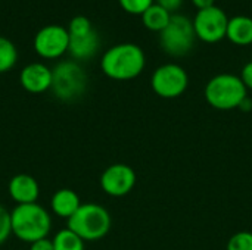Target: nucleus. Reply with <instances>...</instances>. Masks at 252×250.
Wrapping results in <instances>:
<instances>
[{"instance_id": "a878e982", "label": "nucleus", "mask_w": 252, "mask_h": 250, "mask_svg": "<svg viewBox=\"0 0 252 250\" xmlns=\"http://www.w3.org/2000/svg\"><path fill=\"white\" fill-rule=\"evenodd\" d=\"M192 3L195 4V7L198 10H202V9H208V7L216 6V0H192Z\"/></svg>"}, {"instance_id": "393cba45", "label": "nucleus", "mask_w": 252, "mask_h": 250, "mask_svg": "<svg viewBox=\"0 0 252 250\" xmlns=\"http://www.w3.org/2000/svg\"><path fill=\"white\" fill-rule=\"evenodd\" d=\"M28 250H55L53 249V242L49 240L47 237L46 239H40L34 243L30 245V249Z\"/></svg>"}, {"instance_id": "ddd939ff", "label": "nucleus", "mask_w": 252, "mask_h": 250, "mask_svg": "<svg viewBox=\"0 0 252 250\" xmlns=\"http://www.w3.org/2000/svg\"><path fill=\"white\" fill-rule=\"evenodd\" d=\"M100 46L99 34L93 29L86 35H69V47L68 52L75 60H87L93 57Z\"/></svg>"}, {"instance_id": "dca6fc26", "label": "nucleus", "mask_w": 252, "mask_h": 250, "mask_svg": "<svg viewBox=\"0 0 252 250\" xmlns=\"http://www.w3.org/2000/svg\"><path fill=\"white\" fill-rule=\"evenodd\" d=\"M171 15L168 10H165L162 6L154 3L143 15H142V22L143 25L149 29V31H155V32H161L170 22Z\"/></svg>"}, {"instance_id": "423d86ee", "label": "nucleus", "mask_w": 252, "mask_h": 250, "mask_svg": "<svg viewBox=\"0 0 252 250\" xmlns=\"http://www.w3.org/2000/svg\"><path fill=\"white\" fill-rule=\"evenodd\" d=\"M196 34L193 29V22L185 15L174 13L168 25L159 32V44L162 50L173 56H186L195 46Z\"/></svg>"}, {"instance_id": "6ab92c4d", "label": "nucleus", "mask_w": 252, "mask_h": 250, "mask_svg": "<svg viewBox=\"0 0 252 250\" xmlns=\"http://www.w3.org/2000/svg\"><path fill=\"white\" fill-rule=\"evenodd\" d=\"M93 25H92V21L84 16V15H77L74 16L71 21H69V25H68V32L69 35H86L89 34L90 31H93Z\"/></svg>"}, {"instance_id": "1a4fd4ad", "label": "nucleus", "mask_w": 252, "mask_h": 250, "mask_svg": "<svg viewBox=\"0 0 252 250\" xmlns=\"http://www.w3.org/2000/svg\"><path fill=\"white\" fill-rule=\"evenodd\" d=\"M35 53L43 59H58L68 52L69 32L68 28L50 24L37 31L32 41Z\"/></svg>"}, {"instance_id": "4be33fe9", "label": "nucleus", "mask_w": 252, "mask_h": 250, "mask_svg": "<svg viewBox=\"0 0 252 250\" xmlns=\"http://www.w3.org/2000/svg\"><path fill=\"white\" fill-rule=\"evenodd\" d=\"M12 234L10 228V212L0 205V246L7 242Z\"/></svg>"}, {"instance_id": "39448f33", "label": "nucleus", "mask_w": 252, "mask_h": 250, "mask_svg": "<svg viewBox=\"0 0 252 250\" xmlns=\"http://www.w3.org/2000/svg\"><path fill=\"white\" fill-rule=\"evenodd\" d=\"M87 88V74L77 60H62L52 69L53 96L62 102L80 99Z\"/></svg>"}, {"instance_id": "9d476101", "label": "nucleus", "mask_w": 252, "mask_h": 250, "mask_svg": "<svg viewBox=\"0 0 252 250\" xmlns=\"http://www.w3.org/2000/svg\"><path fill=\"white\" fill-rule=\"evenodd\" d=\"M137 177L134 169L126 164H114L100 175L102 190L112 197H123L128 194L134 189Z\"/></svg>"}, {"instance_id": "f3484780", "label": "nucleus", "mask_w": 252, "mask_h": 250, "mask_svg": "<svg viewBox=\"0 0 252 250\" xmlns=\"http://www.w3.org/2000/svg\"><path fill=\"white\" fill-rule=\"evenodd\" d=\"M52 242L55 250H84V240L68 227L58 231Z\"/></svg>"}, {"instance_id": "6e6552de", "label": "nucleus", "mask_w": 252, "mask_h": 250, "mask_svg": "<svg viewBox=\"0 0 252 250\" xmlns=\"http://www.w3.org/2000/svg\"><path fill=\"white\" fill-rule=\"evenodd\" d=\"M192 22L196 38L204 43L213 44L221 41L226 37L229 18L221 7L213 6L208 9L198 10Z\"/></svg>"}, {"instance_id": "a211bd4d", "label": "nucleus", "mask_w": 252, "mask_h": 250, "mask_svg": "<svg viewBox=\"0 0 252 250\" xmlns=\"http://www.w3.org/2000/svg\"><path fill=\"white\" fill-rule=\"evenodd\" d=\"M18 62V50L12 40L0 35V74L10 71Z\"/></svg>"}, {"instance_id": "2eb2a0df", "label": "nucleus", "mask_w": 252, "mask_h": 250, "mask_svg": "<svg viewBox=\"0 0 252 250\" xmlns=\"http://www.w3.org/2000/svg\"><path fill=\"white\" fill-rule=\"evenodd\" d=\"M226 38L241 47L252 44V18L247 15H236L229 18Z\"/></svg>"}, {"instance_id": "f257e3e1", "label": "nucleus", "mask_w": 252, "mask_h": 250, "mask_svg": "<svg viewBox=\"0 0 252 250\" xmlns=\"http://www.w3.org/2000/svg\"><path fill=\"white\" fill-rule=\"evenodd\" d=\"M146 65L142 47L134 43H120L109 47L100 59V68L106 77L115 81H130L137 78Z\"/></svg>"}, {"instance_id": "20e7f679", "label": "nucleus", "mask_w": 252, "mask_h": 250, "mask_svg": "<svg viewBox=\"0 0 252 250\" xmlns=\"http://www.w3.org/2000/svg\"><path fill=\"white\" fill-rule=\"evenodd\" d=\"M112 225L111 214L97 203H83L68 220V228L84 242H97L103 239Z\"/></svg>"}, {"instance_id": "4468645a", "label": "nucleus", "mask_w": 252, "mask_h": 250, "mask_svg": "<svg viewBox=\"0 0 252 250\" xmlns=\"http://www.w3.org/2000/svg\"><path fill=\"white\" fill-rule=\"evenodd\" d=\"M83 203L80 200V196L71 189H61V190L55 192L50 199L52 212L56 217L65 218V220H69L78 211V208Z\"/></svg>"}, {"instance_id": "b1692460", "label": "nucleus", "mask_w": 252, "mask_h": 250, "mask_svg": "<svg viewBox=\"0 0 252 250\" xmlns=\"http://www.w3.org/2000/svg\"><path fill=\"white\" fill-rule=\"evenodd\" d=\"M155 3L159 4V6H162L165 10H168L170 13L174 15V12L179 10V7L182 6L183 0H155Z\"/></svg>"}, {"instance_id": "0eeeda50", "label": "nucleus", "mask_w": 252, "mask_h": 250, "mask_svg": "<svg viewBox=\"0 0 252 250\" xmlns=\"http://www.w3.org/2000/svg\"><path fill=\"white\" fill-rule=\"evenodd\" d=\"M151 85L157 96L162 99H176L186 91L189 85V77L185 68L180 65L164 63L154 71Z\"/></svg>"}, {"instance_id": "7ed1b4c3", "label": "nucleus", "mask_w": 252, "mask_h": 250, "mask_svg": "<svg viewBox=\"0 0 252 250\" xmlns=\"http://www.w3.org/2000/svg\"><path fill=\"white\" fill-rule=\"evenodd\" d=\"M205 99L208 105L219 111H232L239 108L248 97V90L239 75L219 74L205 85Z\"/></svg>"}, {"instance_id": "412c9836", "label": "nucleus", "mask_w": 252, "mask_h": 250, "mask_svg": "<svg viewBox=\"0 0 252 250\" xmlns=\"http://www.w3.org/2000/svg\"><path fill=\"white\" fill-rule=\"evenodd\" d=\"M118 3L127 13L142 16L155 3V0H118Z\"/></svg>"}, {"instance_id": "5701e85b", "label": "nucleus", "mask_w": 252, "mask_h": 250, "mask_svg": "<svg viewBox=\"0 0 252 250\" xmlns=\"http://www.w3.org/2000/svg\"><path fill=\"white\" fill-rule=\"evenodd\" d=\"M239 77H241L242 83L245 84L247 90H252V60L242 68V72Z\"/></svg>"}, {"instance_id": "f8f14e48", "label": "nucleus", "mask_w": 252, "mask_h": 250, "mask_svg": "<svg viewBox=\"0 0 252 250\" xmlns=\"http://www.w3.org/2000/svg\"><path fill=\"white\" fill-rule=\"evenodd\" d=\"M7 192L16 205L37 203L40 196V186L37 180L30 174H16L10 178Z\"/></svg>"}, {"instance_id": "f03ea898", "label": "nucleus", "mask_w": 252, "mask_h": 250, "mask_svg": "<svg viewBox=\"0 0 252 250\" xmlns=\"http://www.w3.org/2000/svg\"><path fill=\"white\" fill-rule=\"evenodd\" d=\"M10 228L18 240L31 245L49 236L52 218L38 203L16 205L10 212Z\"/></svg>"}, {"instance_id": "aec40b11", "label": "nucleus", "mask_w": 252, "mask_h": 250, "mask_svg": "<svg viewBox=\"0 0 252 250\" xmlns=\"http://www.w3.org/2000/svg\"><path fill=\"white\" fill-rule=\"evenodd\" d=\"M227 250H252L251 231H239L229 239Z\"/></svg>"}, {"instance_id": "9b49d317", "label": "nucleus", "mask_w": 252, "mask_h": 250, "mask_svg": "<svg viewBox=\"0 0 252 250\" xmlns=\"http://www.w3.org/2000/svg\"><path fill=\"white\" fill-rule=\"evenodd\" d=\"M19 83L28 93H44L52 87V69L41 62L28 63L19 74Z\"/></svg>"}]
</instances>
